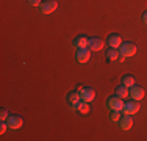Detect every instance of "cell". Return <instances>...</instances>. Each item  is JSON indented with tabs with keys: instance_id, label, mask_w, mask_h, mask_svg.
<instances>
[{
	"instance_id": "6da1fadb",
	"label": "cell",
	"mask_w": 147,
	"mask_h": 141,
	"mask_svg": "<svg viewBox=\"0 0 147 141\" xmlns=\"http://www.w3.org/2000/svg\"><path fill=\"white\" fill-rule=\"evenodd\" d=\"M77 91L80 93L82 100H85V102H92L94 97H96V91H94L91 86H83V85H80Z\"/></svg>"
},
{
	"instance_id": "7a4b0ae2",
	"label": "cell",
	"mask_w": 147,
	"mask_h": 141,
	"mask_svg": "<svg viewBox=\"0 0 147 141\" xmlns=\"http://www.w3.org/2000/svg\"><path fill=\"white\" fill-rule=\"evenodd\" d=\"M124 104L125 102L122 100V97L119 96H113V97H108V108H110L111 111H122V108H124Z\"/></svg>"
},
{
	"instance_id": "3957f363",
	"label": "cell",
	"mask_w": 147,
	"mask_h": 141,
	"mask_svg": "<svg viewBox=\"0 0 147 141\" xmlns=\"http://www.w3.org/2000/svg\"><path fill=\"white\" fill-rule=\"evenodd\" d=\"M139 108H141V105H139V100H135V99H131L130 102H125L124 104V108H122V111H124V115H135V113L139 111Z\"/></svg>"
},
{
	"instance_id": "277c9868",
	"label": "cell",
	"mask_w": 147,
	"mask_h": 141,
	"mask_svg": "<svg viewBox=\"0 0 147 141\" xmlns=\"http://www.w3.org/2000/svg\"><path fill=\"white\" fill-rule=\"evenodd\" d=\"M136 50H138V49H136V45L133 44V42H122L121 47H119L121 55L125 56V58H127V56H133L136 54Z\"/></svg>"
},
{
	"instance_id": "5b68a950",
	"label": "cell",
	"mask_w": 147,
	"mask_h": 141,
	"mask_svg": "<svg viewBox=\"0 0 147 141\" xmlns=\"http://www.w3.org/2000/svg\"><path fill=\"white\" fill-rule=\"evenodd\" d=\"M89 58H91V49H89V47L77 49V55H75L77 63H80V64H85V63L89 61Z\"/></svg>"
},
{
	"instance_id": "8992f818",
	"label": "cell",
	"mask_w": 147,
	"mask_h": 141,
	"mask_svg": "<svg viewBox=\"0 0 147 141\" xmlns=\"http://www.w3.org/2000/svg\"><path fill=\"white\" fill-rule=\"evenodd\" d=\"M39 8H41V13L42 14H52L58 8V2L57 0H45V2L41 3Z\"/></svg>"
},
{
	"instance_id": "52a82bcc",
	"label": "cell",
	"mask_w": 147,
	"mask_h": 141,
	"mask_svg": "<svg viewBox=\"0 0 147 141\" xmlns=\"http://www.w3.org/2000/svg\"><path fill=\"white\" fill-rule=\"evenodd\" d=\"M6 122H8V127L11 130H17L24 125V119L17 115H9V118L6 119Z\"/></svg>"
},
{
	"instance_id": "ba28073f",
	"label": "cell",
	"mask_w": 147,
	"mask_h": 141,
	"mask_svg": "<svg viewBox=\"0 0 147 141\" xmlns=\"http://www.w3.org/2000/svg\"><path fill=\"white\" fill-rule=\"evenodd\" d=\"M128 96L131 99H135V100H141V99H144L146 96V91L142 89L141 86H136V85H133L130 88V91H128Z\"/></svg>"
},
{
	"instance_id": "9c48e42d",
	"label": "cell",
	"mask_w": 147,
	"mask_h": 141,
	"mask_svg": "<svg viewBox=\"0 0 147 141\" xmlns=\"http://www.w3.org/2000/svg\"><path fill=\"white\" fill-rule=\"evenodd\" d=\"M88 47L91 49V52H99L103 49V41L100 38H89Z\"/></svg>"
},
{
	"instance_id": "30bf717a",
	"label": "cell",
	"mask_w": 147,
	"mask_h": 141,
	"mask_svg": "<svg viewBox=\"0 0 147 141\" xmlns=\"http://www.w3.org/2000/svg\"><path fill=\"white\" fill-rule=\"evenodd\" d=\"M80 100H82V97H80L78 91H72V93L67 94V104H69V107H71L72 110H75L77 104H78Z\"/></svg>"
},
{
	"instance_id": "8fae6325",
	"label": "cell",
	"mask_w": 147,
	"mask_h": 141,
	"mask_svg": "<svg viewBox=\"0 0 147 141\" xmlns=\"http://www.w3.org/2000/svg\"><path fill=\"white\" fill-rule=\"evenodd\" d=\"M107 42H108V47H111V49H119V47H121V44H122V38L119 36V35L113 33V35H110V36H108Z\"/></svg>"
},
{
	"instance_id": "7c38bea8",
	"label": "cell",
	"mask_w": 147,
	"mask_h": 141,
	"mask_svg": "<svg viewBox=\"0 0 147 141\" xmlns=\"http://www.w3.org/2000/svg\"><path fill=\"white\" fill-rule=\"evenodd\" d=\"M131 125H133L131 115H124L121 119H119V127H121L122 130H130Z\"/></svg>"
},
{
	"instance_id": "4fadbf2b",
	"label": "cell",
	"mask_w": 147,
	"mask_h": 141,
	"mask_svg": "<svg viewBox=\"0 0 147 141\" xmlns=\"http://www.w3.org/2000/svg\"><path fill=\"white\" fill-rule=\"evenodd\" d=\"M88 41H89V38L80 35V36H77L75 39H74L72 44H74V47H75V49H85V47H88Z\"/></svg>"
},
{
	"instance_id": "5bb4252c",
	"label": "cell",
	"mask_w": 147,
	"mask_h": 141,
	"mask_svg": "<svg viewBox=\"0 0 147 141\" xmlns=\"http://www.w3.org/2000/svg\"><path fill=\"white\" fill-rule=\"evenodd\" d=\"M75 110L78 111V113H82V115H88L89 113V102H85V100H80L78 104H77V107H75Z\"/></svg>"
},
{
	"instance_id": "9a60e30c",
	"label": "cell",
	"mask_w": 147,
	"mask_h": 141,
	"mask_svg": "<svg viewBox=\"0 0 147 141\" xmlns=\"http://www.w3.org/2000/svg\"><path fill=\"white\" fill-rule=\"evenodd\" d=\"M119 56H121V52L117 50V49H108L107 50V58L110 60V61H117Z\"/></svg>"
},
{
	"instance_id": "2e32d148",
	"label": "cell",
	"mask_w": 147,
	"mask_h": 141,
	"mask_svg": "<svg viewBox=\"0 0 147 141\" xmlns=\"http://www.w3.org/2000/svg\"><path fill=\"white\" fill-rule=\"evenodd\" d=\"M116 96H119V97H127L128 96V88L125 86V85H119V86L116 88Z\"/></svg>"
},
{
	"instance_id": "e0dca14e",
	"label": "cell",
	"mask_w": 147,
	"mask_h": 141,
	"mask_svg": "<svg viewBox=\"0 0 147 141\" xmlns=\"http://www.w3.org/2000/svg\"><path fill=\"white\" fill-rule=\"evenodd\" d=\"M122 85H125L127 88H131L135 85V79L131 75H124L122 77Z\"/></svg>"
},
{
	"instance_id": "ac0fdd59",
	"label": "cell",
	"mask_w": 147,
	"mask_h": 141,
	"mask_svg": "<svg viewBox=\"0 0 147 141\" xmlns=\"http://www.w3.org/2000/svg\"><path fill=\"white\" fill-rule=\"evenodd\" d=\"M110 118H111V121H113V122H119V119L122 118V115H121V111H113Z\"/></svg>"
},
{
	"instance_id": "d6986e66",
	"label": "cell",
	"mask_w": 147,
	"mask_h": 141,
	"mask_svg": "<svg viewBox=\"0 0 147 141\" xmlns=\"http://www.w3.org/2000/svg\"><path fill=\"white\" fill-rule=\"evenodd\" d=\"M8 118H9V111L6 110V108H2V111H0V119H2V121H6Z\"/></svg>"
},
{
	"instance_id": "ffe728a7",
	"label": "cell",
	"mask_w": 147,
	"mask_h": 141,
	"mask_svg": "<svg viewBox=\"0 0 147 141\" xmlns=\"http://www.w3.org/2000/svg\"><path fill=\"white\" fill-rule=\"evenodd\" d=\"M8 129H9V127H8V122H6V121H2V122H0V133H2V135H3V133H5Z\"/></svg>"
},
{
	"instance_id": "44dd1931",
	"label": "cell",
	"mask_w": 147,
	"mask_h": 141,
	"mask_svg": "<svg viewBox=\"0 0 147 141\" xmlns=\"http://www.w3.org/2000/svg\"><path fill=\"white\" fill-rule=\"evenodd\" d=\"M42 0H28V5L30 6H41Z\"/></svg>"
},
{
	"instance_id": "7402d4cb",
	"label": "cell",
	"mask_w": 147,
	"mask_h": 141,
	"mask_svg": "<svg viewBox=\"0 0 147 141\" xmlns=\"http://www.w3.org/2000/svg\"><path fill=\"white\" fill-rule=\"evenodd\" d=\"M142 22H144L146 25H147V11H144V13H142Z\"/></svg>"
}]
</instances>
